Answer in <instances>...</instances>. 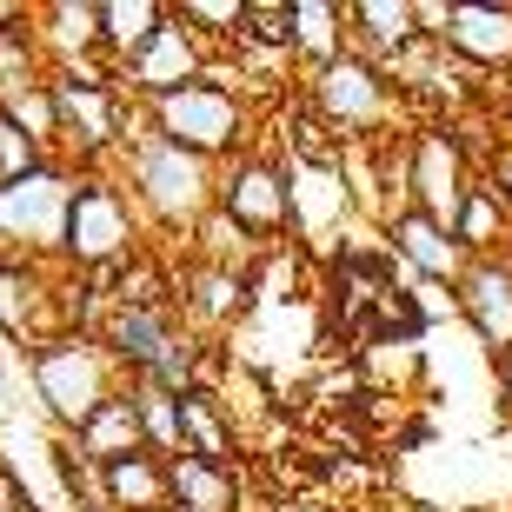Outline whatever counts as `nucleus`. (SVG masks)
I'll use <instances>...</instances> for the list:
<instances>
[{"mask_svg": "<svg viewBox=\"0 0 512 512\" xmlns=\"http://www.w3.org/2000/svg\"><path fill=\"white\" fill-rule=\"evenodd\" d=\"M27 373H34L40 406H47L67 433H80V426L120 393V360L100 346V333H60V340L34 346V353H27Z\"/></svg>", "mask_w": 512, "mask_h": 512, "instance_id": "1", "label": "nucleus"}, {"mask_svg": "<svg viewBox=\"0 0 512 512\" xmlns=\"http://www.w3.org/2000/svg\"><path fill=\"white\" fill-rule=\"evenodd\" d=\"M127 187H133V207L153 213L160 227H193V220H207L220 207L213 160L180 153L160 133H133L127 140Z\"/></svg>", "mask_w": 512, "mask_h": 512, "instance_id": "2", "label": "nucleus"}, {"mask_svg": "<svg viewBox=\"0 0 512 512\" xmlns=\"http://www.w3.org/2000/svg\"><path fill=\"white\" fill-rule=\"evenodd\" d=\"M140 247V207L133 193H120L107 173H74L67 193V227H60V260L74 273H107L127 266Z\"/></svg>", "mask_w": 512, "mask_h": 512, "instance_id": "3", "label": "nucleus"}, {"mask_svg": "<svg viewBox=\"0 0 512 512\" xmlns=\"http://www.w3.org/2000/svg\"><path fill=\"white\" fill-rule=\"evenodd\" d=\"M47 94H54V120H60V147L74 160H94V153L120 147L127 140V94L107 67H54L47 74Z\"/></svg>", "mask_w": 512, "mask_h": 512, "instance_id": "4", "label": "nucleus"}, {"mask_svg": "<svg viewBox=\"0 0 512 512\" xmlns=\"http://www.w3.org/2000/svg\"><path fill=\"white\" fill-rule=\"evenodd\" d=\"M147 133L173 140L180 153H200V160H220L247 140V107L220 87V80H193L180 94L147 100Z\"/></svg>", "mask_w": 512, "mask_h": 512, "instance_id": "5", "label": "nucleus"}, {"mask_svg": "<svg viewBox=\"0 0 512 512\" xmlns=\"http://www.w3.org/2000/svg\"><path fill=\"white\" fill-rule=\"evenodd\" d=\"M67 193L74 173H60L54 160L20 180H0V260H34V253H60V227H67Z\"/></svg>", "mask_w": 512, "mask_h": 512, "instance_id": "6", "label": "nucleus"}, {"mask_svg": "<svg viewBox=\"0 0 512 512\" xmlns=\"http://www.w3.org/2000/svg\"><path fill=\"white\" fill-rule=\"evenodd\" d=\"M120 74H127V94L147 107V100H160V94H180L193 80H207V40L193 34L180 14H167V27H160Z\"/></svg>", "mask_w": 512, "mask_h": 512, "instance_id": "7", "label": "nucleus"}, {"mask_svg": "<svg viewBox=\"0 0 512 512\" xmlns=\"http://www.w3.org/2000/svg\"><path fill=\"white\" fill-rule=\"evenodd\" d=\"M313 107H320L326 127H340V133L380 127L386 120V74L353 60V54H340L333 67H313Z\"/></svg>", "mask_w": 512, "mask_h": 512, "instance_id": "8", "label": "nucleus"}, {"mask_svg": "<svg viewBox=\"0 0 512 512\" xmlns=\"http://www.w3.org/2000/svg\"><path fill=\"white\" fill-rule=\"evenodd\" d=\"M220 213L247 240H266L293 220V193H286V173L273 160H233L227 180H220Z\"/></svg>", "mask_w": 512, "mask_h": 512, "instance_id": "9", "label": "nucleus"}, {"mask_svg": "<svg viewBox=\"0 0 512 512\" xmlns=\"http://www.w3.org/2000/svg\"><path fill=\"white\" fill-rule=\"evenodd\" d=\"M406 187H413V213H426L433 227L453 233L459 207H466V193H473V180H466V153H459L453 133H419Z\"/></svg>", "mask_w": 512, "mask_h": 512, "instance_id": "10", "label": "nucleus"}, {"mask_svg": "<svg viewBox=\"0 0 512 512\" xmlns=\"http://www.w3.org/2000/svg\"><path fill=\"white\" fill-rule=\"evenodd\" d=\"M459 306L479 326V340L493 353H512V266L506 260H473L459 280Z\"/></svg>", "mask_w": 512, "mask_h": 512, "instance_id": "11", "label": "nucleus"}, {"mask_svg": "<svg viewBox=\"0 0 512 512\" xmlns=\"http://www.w3.org/2000/svg\"><path fill=\"white\" fill-rule=\"evenodd\" d=\"M393 253L406 266H419V280H433V286H459L466 280V247H459L446 227H433L426 213H393Z\"/></svg>", "mask_w": 512, "mask_h": 512, "instance_id": "12", "label": "nucleus"}, {"mask_svg": "<svg viewBox=\"0 0 512 512\" xmlns=\"http://www.w3.org/2000/svg\"><path fill=\"white\" fill-rule=\"evenodd\" d=\"M100 506L107 512H173V479L160 453H127L100 466Z\"/></svg>", "mask_w": 512, "mask_h": 512, "instance_id": "13", "label": "nucleus"}, {"mask_svg": "<svg viewBox=\"0 0 512 512\" xmlns=\"http://www.w3.org/2000/svg\"><path fill=\"white\" fill-rule=\"evenodd\" d=\"M439 47H453L473 67H512V7H453Z\"/></svg>", "mask_w": 512, "mask_h": 512, "instance_id": "14", "label": "nucleus"}, {"mask_svg": "<svg viewBox=\"0 0 512 512\" xmlns=\"http://www.w3.org/2000/svg\"><path fill=\"white\" fill-rule=\"evenodd\" d=\"M74 446H80V459H87V466H114V459H127V453H147V426H140L133 386H120V393L107 399L87 426H80Z\"/></svg>", "mask_w": 512, "mask_h": 512, "instance_id": "15", "label": "nucleus"}, {"mask_svg": "<svg viewBox=\"0 0 512 512\" xmlns=\"http://www.w3.org/2000/svg\"><path fill=\"white\" fill-rule=\"evenodd\" d=\"M253 280H247V266H193L187 280H180V313H187L193 326H227L240 320V306H247Z\"/></svg>", "mask_w": 512, "mask_h": 512, "instance_id": "16", "label": "nucleus"}, {"mask_svg": "<svg viewBox=\"0 0 512 512\" xmlns=\"http://www.w3.org/2000/svg\"><path fill=\"white\" fill-rule=\"evenodd\" d=\"M173 479V512H240V473L233 466H207V459H167Z\"/></svg>", "mask_w": 512, "mask_h": 512, "instance_id": "17", "label": "nucleus"}, {"mask_svg": "<svg viewBox=\"0 0 512 512\" xmlns=\"http://www.w3.org/2000/svg\"><path fill=\"white\" fill-rule=\"evenodd\" d=\"M167 14L173 7H160V0H100V60L127 67V60L167 27Z\"/></svg>", "mask_w": 512, "mask_h": 512, "instance_id": "18", "label": "nucleus"}, {"mask_svg": "<svg viewBox=\"0 0 512 512\" xmlns=\"http://www.w3.org/2000/svg\"><path fill=\"white\" fill-rule=\"evenodd\" d=\"M40 47H54L60 67H87V54H100V0H54L40 7Z\"/></svg>", "mask_w": 512, "mask_h": 512, "instance_id": "19", "label": "nucleus"}, {"mask_svg": "<svg viewBox=\"0 0 512 512\" xmlns=\"http://www.w3.org/2000/svg\"><path fill=\"white\" fill-rule=\"evenodd\" d=\"M180 453L207 459V466H227V453H233V419L207 386L180 393Z\"/></svg>", "mask_w": 512, "mask_h": 512, "instance_id": "20", "label": "nucleus"}, {"mask_svg": "<svg viewBox=\"0 0 512 512\" xmlns=\"http://www.w3.org/2000/svg\"><path fill=\"white\" fill-rule=\"evenodd\" d=\"M286 193H293V220H300L306 233L346 220V207H353L340 167H293V173H286Z\"/></svg>", "mask_w": 512, "mask_h": 512, "instance_id": "21", "label": "nucleus"}, {"mask_svg": "<svg viewBox=\"0 0 512 512\" xmlns=\"http://www.w3.org/2000/svg\"><path fill=\"white\" fill-rule=\"evenodd\" d=\"M47 74H54V67H47L40 27H34V14H27L20 27H7V34H0V107H7L14 94H27V87H40Z\"/></svg>", "mask_w": 512, "mask_h": 512, "instance_id": "22", "label": "nucleus"}, {"mask_svg": "<svg viewBox=\"0 0 512 512\" xmlns=\"http://www.w3.org/2000/svg\"><path fill=\"white\" fill-rule=\"evenodd\" d=\"M346 20H353L386 60L419 40V0H360V7H346Z\"/></svg>", "mask_w": 512, "mask_h": 512, "instance_id": "23", "label": "nucleus"}, {"mask_svg": "<svg viewBox=\"0 0 512 512\" xmlns=\"http://www.w3.org/2000/svg\"><path fill=\"white\" fill-rule=\"evenodd\" d=\"M346 7H333V0H293V47H300L313 67H333L340 60V27Z\"/></svg>", "mask_w": 512, "mask_h": 512, "instance_id": "24", "label": "nucleus"}, {"mask_svg": "<svg viewBox=\"0 0 512 512\" xmlns=\"http://www.w3.org/2000/svg\"><path fill=\"white\" fill-rule=\"evenodd\" d=\"M133 406H140V426H147V453L180 459V399L133 380Z\"/></svg>", "mask_w": 512, "mask_h": 512, "instance_id": "25", "label": "nucleus"}, {"mask_svg": "<svg viewBox=\"0 0 512 512\" xmlns=\"http://www.w3.org/2000/svg\"><path fill=\"white\" fill-rule=\"evenodd\" d=\"M0 114L14 120V127L27 133V140H34L40 153H47V147L60 140V120H54V94H47V80H40V87H27V94H14L7 107H0Z\"/></svg>", "mask_w": 512, "mask_h": 512, "instance_id": "26", "label": "nucleus"}, {"mask_svg": "<svg viewBox=\"0 0 512 512\" xmlns=\"http://www.w3.org/2000/svg\"><path fill=\"white\" fill-rule=\"evenodd\" d=\"M499 207H506V200H499L493 187H473V193H466V207H459V220H453V240L466 253L493 247V240H499Z\"/></svg>", "mask_w": 512, "mask_h": 512, "instance_id": "27", "label": "nucleus"}, {"mask_svg": "<svg viewBox=\"0 0 512 512\" xmlns=\"http://www.w3.org/2000/svg\"><path fill=\"white\" fill-rule=\"evenodd\" d=\"M173 14L187 20L200 40H207V34H233V40L247 34V0H180Z\"/></svg>", "mask_w": 512, "mask_h": 512, "instance_id": "28", "label": "nucleus"}, {"mask_svg": "<svg viewBox=\"0 0 512 512\" xmlns=\"http://www.w3.org/2000/svg\"><path fill=\"white\" fill-rule=\"evenodd\" d=\"M260 47H293V7H266V0H247V34Z\"/></svg>", "mask_w": 512, "mask_h": 512, "instance_id": "29", "label": "nucleus"}, {"mask_svg": "<svg viewBox=\"0 0 512 512\" xmlns=\"http://www.w3.org/2000/svg\"><path fill=\"white\" fill-rule=\"evenodd\" d=\"M27 14H34V7H20V0H0V34H7V27H20Z\"/></svg>", "mask_w": 512, "mask_h": 512, "instance_id": "30", "label": "nucleus"}, {"mask_svg": "<svg viewBox=\"0 0 512 512\" xmlns=\"http://www.w3.org/2000/svg\"><path fill=\"white\" fill-rule=\"evenodd\" d=\"M493 180H499V187H493L499 200H512V153H506V160H499V167H493Z\"/></svg>", "mask_w": 512, "mask_h": 512, "instance_id": "31", "label": "nucleus"}, {"mask_svg": "<svg viewBox=\"0 0 512 512\" xmlns=\"http://www.w3.org/2000/svg\"><path fill=\"white\" fill-rule=\"evenodd\" d=\"M506 393H512V373H506Z\"/></svg>", "mask_w": 512, "mask_h": 512, "instance_id": "32", "label": "nucleus"}]
</instances>
